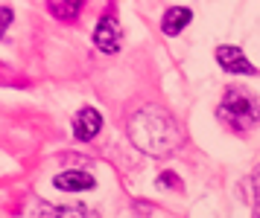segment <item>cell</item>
I'll return each instance as SVG.
<instances>
[{
	"mask_svg": "<svg viewBox=\"0 0 260 218\" xmlns=\"http://www.w3.org/2000/svg\"><path fill=\"white\" fill-rule=\"evenodd\" d=\"M129 140L135 143V149L149 157H170L184 143V134L173 114H167L158 105H143L129 119Z\"/></svg>",
	"mask_w": 260,
	"mask_h": 218,
	"instance_id": "obj_1",
	"label": "cell"
},
{
	"mask_svg": "<svg viewBox=\"0 0 260 218\" xmlns=\"http://www.w3.org/2000/svg\"><path fill=\"white\" fill-rule=\"evenodd\" d=\"M219 119L237 131H248L251 125L260 122V105L246 91H228L219 105Z\"/></svg>",
	"mask_w": 260,
	"mask_h": 218,
	"instance_id": "obj_2",
	"label": "cell"
},
{
	"mask_svg": "<svg viewBox=\"0 0 260 218\" xmlns=\"http://www.w3.org/2000/svg\"><path fill=\"white\" fill-rule=\"evenodd\" d=\"M94 44L100 47L103 53H117V50H120V26H117V21H114L111 15H106L103 21L96 23Z\"/></svg>",
	"mask_w": 260,
	"mask_h": 218,
	"instance_id": "obj_3",
	"label": "cell"
},
{
	"mask_svg": "<svg viewBox=\"0 0 260 218\" xmlns=\"http://www.w3.org/2000/svg\"><path fill=\"white\" fill-rule=\"evenodd\" d=\"M216 61L222 64V70L228 73H243V76H251L254 73V64L246 58L243 50H237V47H219L216 50Z\"/></svg>",
	"mask_w": 260,
	"mask_h": 218,
	"instance_id": "obj_4",
	"label": "cell"
},
{
	"mask_svg": "<svg viewBox=\"0 0 260 218\" xmlns=\"http://www.w3.org/2000/svg\"><path fill=\"white\" fill-rule=\"evenodd\" d=\"M103 128V116L96 114L94 108H82L79 114L73 116V134L79 140H94Z\"/></svg>",
	"mask_w": 260,
	"mask_h": 218,
	"instance_id": "obj_5",
	"label": "cell"
},
{
	"mask_svg": "<svg viewBox=\"0 0 260 218\" xmlns=\"http://www.w3.org/2000/svg\"><path fill=\"white\" fill-rule=\"evenodd\" d=\"M53 184H56V189H61V192H85V189H91L94 186V178L88 172H61L53 178Z\"/></svg>",
	"mask_w": 260,
	"mask_h": 218,
	"instance_id": "obj_6",
	"label": "cell"
},
{
	"mask_svg": "<svg viewBox=\"0 0 260 218\" xmlns=\"http://www.w3.org/2000/svg\"><path fill=\"white\" fill-rule=\"evenodd\" d=\"M193 21V12L184 9V6H173V9H167L164 15V23H161V29H164L167 35H178L187 23Z\"/></svg>",
	"mask_w": 260,
	"mask_h": 218,
	"instance_id": "obj_7",
	"label": "cell"
},
{
	"mask_svg": "<svg viewBox=\"0 0 260 218\" xmlns=\"http://www.w3.org/2000/svg\"><path fill=\"white\" fill-rule=\"evenodd\" d=\"M82 3L85 0H47V9L59 21H73L79 15V9H82Z\"/></svg>",
	"mask_w": 260,
	"mask_h": 218,
	"instance_id": "obj_8",
	"label": "cell"
},
{
	"mask_svg": "<svg viewBox=\"0 0 260 218\" xmlns=\"http://www.w3.org/2000/svg\"><path fill=\"white\" fill-rule=\"evenodd\" d=\"M32 215H91V209L85 207H73V209H61V207H36Z\"/></svg>",
	"mask_w": 260,
	"mask_h": 218,
	"instance_id": "obj_9",
	"label": "cell"
},
{
	"mask_svg": "<svg viewBox=\"0 0 260 218\" xmlns=\"http://www.w3.org/2000/svg\"><path fill=\"white\" fill-rule=\"evenodd\" d=\"M248 184H251V189H254V195H251V204H260V166L254 169V172H251Z\"/></svg>",
	"mask_w": 260,
	"mask_h": 218,
	"instance_id": "obj_10",
	"label": "cell"
},
{
	"mask_svg": "<svg viewBox=\"0 0 260 218\" xmlns=\"http://www.w3.org/2000/svg\"><path fill=\"white\" fill-rule=\"evenodd\" d=\"M9 23H12V9H9V6H0V38L9 29Z\"/></svg>",
	"mask_w": 260,
	"mask_h": 218,
	"instance_id": "obj_11",
	"label": "cell"
},
{
	"mask_svg": "<svg viewBox=\"0 0 260 218\" xmlns=\"http://www.w3.org/2000/svg\"><path fill=\"white\" fill-rule=\"evenodd\" d=\"M173 178H176V175H161V181H158V186H161V189H164V186H178L176 181H173Z\"/></svg>",
	"mask_w": 260,
	"mask_h": 218,
	"instance_id": "obj_12",
	"label": "cell"
}]
</instances>
